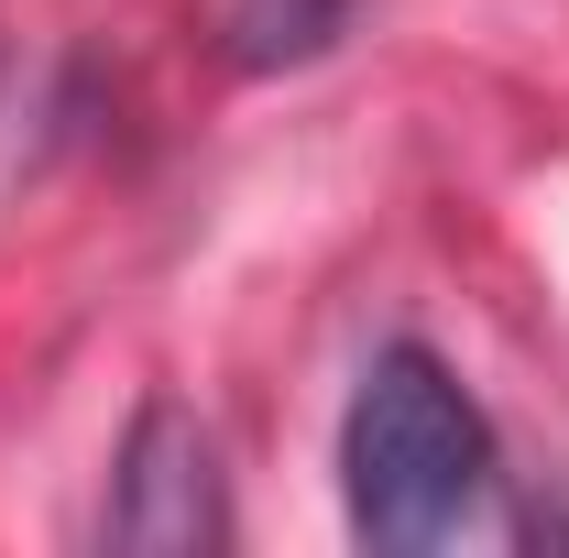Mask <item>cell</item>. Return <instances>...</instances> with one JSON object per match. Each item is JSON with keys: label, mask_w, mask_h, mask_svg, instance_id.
I'll return each mask as SVG.
<instances>
[{"label": "cell", "mask_w": 569, "mask_h": 558, "mask_svg": "<svg viewBox=\"0 0 569 558\" xmlns=\"http://www.w3.org/2000/svg\"><path fill=\"white\" fill-rule=\"evenodd\" d=\"M340 492H351V537L361 548H395V558L515 537L493 417L427 350H383L361 372L351 417H340Z\"/></svg>", "instance_id": "6da1fadb"}, {"label": "cell", "mask_w": 569, "mask_h": 558, "mask_svg": "<svg viewBox=\"0 0 569 558\" xmlns=\"http://www.w3.org/2000/svg\"><path fill=\"white\" fill-rule=\"evenodd\" d=\"M230 504H219V449L187 406H142L110 471V548H219Z\"/></svg>", "instance_id": "7a4b0ae2"}, {"label": "cell", "mask_w": 569, "mask_h": 558, "mask_svg": "<svg viewBox=\"0 0 569 558\" xmlns=\"http://www.w3.org/2000/svg\"><path fill=\"white\" fill-rule=\"evenodd\" d=\"M340 11L351 0H241L230 11V44H241V67H284V56H318L340 33Z\"/></svg>", "instance_id": "3957f363"}]
</instances>
